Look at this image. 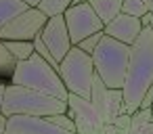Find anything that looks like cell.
I'll use <instances>...</instances> for the list:
<instances>
[{"mask_svg": "<svg viewBox=\"0 0 153 134\" xmlns=\"http://www.w3.org/2000/svg\"><path fill=\"white\" fill-rule=\"evenodd\" d=\"M63 19H65V27H67V34H69V40L74 46L78 42H82L84 38H88L90 34L103 32V27H105L88 2L71 4L63 13Z\"/></svg>", "mask_w": 153, "mask_h": 134, "instance_id": "6", "label": "cell"}, {"mask_svg": "<svg viewBox=\"0 0 153 134\" xmlns=\"http://www.w3.org/2000/svg\"><path fill=\"white\" fill-rule=\"evenodd\" d=\"M27 9L30 7L23 2V0H0V30H2L11 19H15L17 15H21Z\"/></svg>", "mask_w": 153, "mask_h": 134, "instance_id": "14", "label": "cell"}, {"mask_svg": "<svg viewBox=\"0 0 153 134\" xmlns=\"http://www.w3.org/2000/svg\"><path fill=\"white\" fill-rule=\"evenodd\" d=\"M40 40L44 42V46L48 48V53L55 57L57 63H61L63 57H65V55L69 53V48L74 46L71 40H69V34H67L63 15L48 17V21L44 23V27H42V32H40Z\"/></svg>", "mask_w": 153, "mask_h": 134, "instance_id": "9", "label": "cell"}, {"mask_svg": "<svg viewBox=\"0 0 153 134\" xmlns=\"http://www.w3.org/2000/svg\"><path fill=\"white\" fill-rule=\"evenodd\" d=\"M7 134H74L40 115H9Z\"/></svg>", "mask_w": 153, "mask_h": 134, "instance_id": "10", "label": "cell"}, {"mask_svg": "<svg viewBox=\"0 0 153 134\" xmlns=\"http://www.w3.org/2000/svg\"><path fill=\"white\" fill-rule=\"evenodd\" d=\"M153 119V111L151 109H136L132 115H130V128L134 132H138L145 124H149Z\"/></svg>", "mask_w": 153, "mask_h": 134, "instance_id": "19", "label": "cell"}, {"mask_svg": "<svg viewBox=\"0 0 153 134\" xmlns=\"http://www.w3.org/2000/svg\"><path fill=\"white\" fill-rule=\"evenodd\" d=\"M151 111H153V105H151ZM151 121H153V119H151Z\"/></svg>", "mask_w": 153, "mask_h": 134, "instance_id": "30", "label": "cell"}, {"mask_svg": "<svg viewBox=\"0 0 153 134\" xmlns=\"http://www.w3.org/2000/svg\"><path fill=\"white\" fill-rule=\"evenodd\" d=\"M149 23H151V11H149L145 17H140V25H143V27H149Z\"/></svg>", "mask_w": 153, "mask_h": 134, "instance_id": "24", "label": "cell"}, {"mask_svg": "<svg viewBox=\"0 0 153 134\" xmlns=\"http://www.w3.org/2000/svg\"><path fill=\"white\" fill-rule=\"evenodd\" d=\"M67 115L74 119L76 124V134H101L103 130V119L99 117L97 109L92 107L90 101L76 96V94H67Z\"/></svg>", "mask_w": 153, "mask_h": 134, "instance_id": "8", "label": "cell"}, {"mask_svg": "<svg viewBox=\"0 0 153 134\" xmlns=\"http://www.w3.org/2000/svg\"><path fill=\"white\" fill-rule=\"evenodd\" d=\"M48 17L40 9H27L15 19H11L2 30H0V40H23L34 42V38L42 32Z\"/></svg>", "mask_w": 153, "mask_h": 134, "instance_id": "7", "label": "cell"}, {"mask_svg": "<svg viewBox=\"0 0 153 134\" xmlns=\"http://www.w3.org/2000/svg\"><path fill=\"white\" fill-rule=\"evenodd\" d=\"M11 84L23 86V88H30V90H38V92L55 96L59 101L67 98V90H65V86L59 78V71L55 67H51L36 53L25 61H17V65L11 73Z\"/></svg>", "mask_w": 153, "mask_h": 134, "instance_id": "2", "label": "cell"}, {"mask_svg": "<svg viewBox=\"0 0 153 134\" xmlns=\"http://www.w3.org/2000/svg\"><path fill=\"white\" fill-rule=\"evenodd\" d=\"M57 71H59V78H61L67 94H76V96H82V98L90 101L94 65H92V57L88 53L80 50L78 46H71L69 53L59 63Z\"/></svg>", "mask_w": 153, "mask_h": 134, "instance_id": "5", "label": "cell"}, {"mask_svg": "<svg viewBox=\"0 0 153 134\" xmlns=\"http://www.w3.org/2000/svg\"><path fill=\"white\" fill-rule=\"evenodd\" d=\"M122 113H126L122 90L109 88V90H107V103H105V117H103V124H113L115 117L122 115Z\"/></svg>", "mask_w": 153, "mask_h": 134, "instance_id": "13", "label": "cell"}, {"mask_svg": "<svg viewBox=\"0 0 153 134\" xmlns=\"http://www.w3.org/2000/svg\"><path fill=\"white\" fill-rule=\"evenodd\" d=\"M113 124H115L117 128H130V115H128V113H122V115L115 117Z\"/></svg>", "mask_w": 153, "mask_h": 134, "instance_id": "23", "label": "cell"}, {"mask_svg": "<svg viewBox=\"0 0 153 134\" xmlns=\"http://www.w3.org/2000/svg\"><path fill=\"white\" fill-rule=\"evenodd\" d=\"M151 105H153V86L145 92V96H143V101H140V107H138V109H151Z\"/></svg>", "mask_w": 153, "mask_h": 134, "instance_id": "22", "label": "cell"}, {"mask_svg": "<svg viewBox=\"0 0 153 134\" xmlns=\"http://www.w3.org/2000/svg\"><path fill=\"white\" fill-rule=\"evenodd\" d=\"M67 111V101H59L55 96L42 94L38 90H30L23 86L7 84L4 86V101H2V115H40L51 117Z\"/></svg>", "mask_w": 153, "mask_h": 134, "instance_id": "3", "label": "cell"}, {"mask_svg": "<svg viewBox=\"0 0 153 134\" xmlns=\"http://www.w3.org/2000/svg\"><path fill=\"white\" fill-rule=\"evenodd\" d=\"M105 34L103 32H97V34H90L88 38H84L82 42H78L76 46L80 48V50H84V53H88V55H92V50L99 46V42H101V38H103Z\"/></svg>", "mask_w": 153, "mask_h": 134, "instance_id": "20", "label": "cell"}, {"mask_svg": "<svg viewBox=\"0 0 153 134\" xmlns=\"http://www.w3.org/2000/svg\"><path fill=\"white\" fill-rule=\"evenodd\" d=\"M55 126H59V128H63V130H67V132H74L76 134V124H74V119L67 115V113H59V115H51L48 117Z\"/></svg>", "mask_w": 153, "mask_h": 134, "instance_id": "21", "label": "cell"}, {"mask_svg": "<svg viewBox=\"0 0 153 134\" xmlns=\"http://www.w3.org/2000/svg\"><path fill=\"white\" fill-rule=\"evenodd\" d=\"M143 32V25H140V19L138 17H132V15H126V13H120L111 23H107L103 27V34L126 44V46H132L134 40L138 38V34Z\"/></svg>", "mask_w": 153, "mask_h": 134, "instance_id": "11", "label": "cell"}, {"mask_svg": "<svg viewBox=\"0 0 153 134\" xmlns=\"http://www.w3.org/2000/svg\"><path fill=\"white\" fill-rule=\"evenodd\" d=\"M15 65H17V61L13 59V55L4 48L2 40H0V76H11Z\"/></svg>", "mask_w": 153, "mask_h": 134, "instance_id": "18", "label": "cell"}, {"mask_svg": "<svg viewBox=\"0 0 153 134\" xmlns=\"http://www.w3.org/2000/svg\"><path fill=\"white\" fill-rule=\"evenodd\" d=\"M90 57H92L94 73L103 80V84L107 88L122 90L124 80H126L128 59H130V46H126L109 36H103Z\"/></svg>", "mask_w": 153, "mask_h": 134, "instance_id": "4", "label": "cell"}, {"mask_svg": "<svg viewBox=\"0 0 153 134\" xmlns=\"http://www.w3.org/2000/svg\"><path fill=\"white\" fill-rule=\"evenodd\" d=\"M82 2H88V0H74V4H82Z\"/></svg>", "mask_w": 153, "mask_h": 134, "instance_id": "28", "label": "cell"}, {"mask_svg": "<svg viewBox=\"0 0 153 134\" xmlns=\"http://www.w3.org/2000/svg\"><path fill=\"white\" fill-rule=\"evenodd\" d=\"M4 86H7V84H0V115H2V101H4Z\"/></svg>", "mask_w": 153, "mask_h": 134, "instance_id": "27", "label": "cell"}, {"mask_svg": "<svg viewBox=\"0 0 153 134\" xmlns=\"http://www.w3.org/2000/svg\"><path fill=\"white\" fill-rule=\"evenodd\" d=\"M23 2H25L30 9H38V4L42 2V0H23Z\"/></svg>", "mask_w": 153, "mask_h": 134, "instance_id": "26", "label": "cell"}, {"mask_svg": "<svg viewBox=\"0 0 153 134\" xmlns=\"http://www.w3.org/2000/svg\"><path fill=\"white\" fill-rule=\"evenodd\" d=\"M151 11H153V7H151Z\"/></svg>", "mask_w": 153, "mask_h": 134, "instance_id": "31", "label": "cell"}, {"mask_svg": "<svg viewBox=\"0 0 153 134\" xmlns=\"http://www.w3.org/2000/svg\"><path fill=\"white\" fill-rule=\"evenodd\" d=\"M88 4L97 13V17L103 21V25L111 23L122 13V0H88Z\"/></svg>", "mask_w": 153, "mask_h": 134, "instance_id": "12", "label": "cell"}, {"mask_svg": "<svg viewBox=\"0 0 153 134\" xmlns=\"http://www.w3.org/2000/svg\"><path fill=\"white\" fill-rule=\"evenodd\" d=\"M71 4H74V0H42L38 4V9L46 17H55V15H63Z\"/></svg>", "mask_w": 153, "mask_h": 134, "instance_id": "16", "label": "cell"}, {"mask_svg": "<svg viewBox=\"0 0 153 134\" xmlns=\"http://www.w3.org/2000/svg\"><path fill=\"white\" fill-rule=\"evenodd\" d=\"M149 27H151V32H153V11H151V23H149Z\"/></svg>", "mask_w": 153, "mask_h": 134, "instance_id": "29", "label": "cell"}, {"mask_svg": "<svg viewBox=\"0 0 153 134\" xmlns=\"http://www.w3.org/2000/svg\"><path fill=\"white\" fill-rule=\"evenodd\" d=\"M122 13L140 19L149 13V7H147L145 0H122Z\"/></svg>", "mask_w": 153, "mask_h": 134, "instance_id": "17", "label": "cell"}, {"mask_svg": "<svg viewBox=\"0 0 153 134\" xmlns=\"http://www.w3.org/2000/svg\"><path fill=\"white\" fill-rule=\"evenodd\" d=\"M0 134H7V117L0 115Z\"/></svg>", "mask_w": 153, "mask_h": 134, "instance_id": "25", "label": "cell"}, {"mask_svg": "<svg viewBox=\"0 0 153 134\" xmlns=\"http://www.w3.org/2000/svg\"><path fill=\"white\" fill-rule=\"evenodd\" d=\"M151 86H153V32L151 27H143L134 44L130 46L126 80L122 88L124 109L128 115H132L140 107V101Z\"/></svg>", "mask_w": 153, "mask_h": 134, "instance_id": "1", "label": "cell"}, {"mask_svg": "<svg viewBox=\"0 0 153 134\" xmlns=\"http://www.w3.org/2000/svg\"><path fill=\"white\" fill-rule=\"evenodd\" d=\"M4 48L13 55L15 61H25L34 55V42H23V40H2Z\"/></svg>", "mask_w": 153, "mask_h": 134, "instance_id": "15", "label": "cell"}]
</instances>
